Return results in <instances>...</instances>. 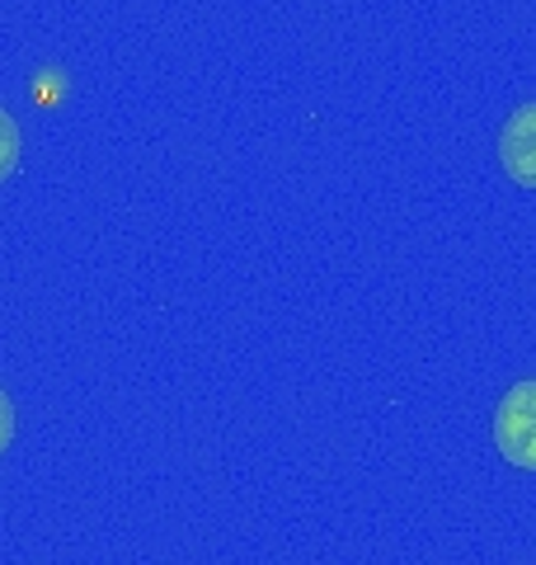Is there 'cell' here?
I'll list each match as a JSON object with an SVG mask.
<instances>
[{
    "label": "cell",
    "mask_w": 536,
    "mask_h": 565,
    "mask_svg": "<svg viewBox=\"0 0 536 565\" xmlns=\"http://www.w3.org/2000/svg\"><path fill=\"white\" fill-rule=\"evenodd\" d=\"M499 161L517 189H536V99L517 104L499 128Z\"/></svg>",
    "instance_id": "cell-2"
},
{
    "label": "cell",
    "mask_w": 536,
    "mask_h": 565,
    "mask_svg": "<svg viewBox=\"0 0 536 565\" xmlns=\"http://www.w3.org/2000/svg\"><path fill=\"white\" fill-rule=\"evenodd\" d=\"M494 448L508 467L536 471V377L504 392L494 411Z\"/></svg>",
    "instance_id": "cell-1"
},
{
    "label": "cell",
    "mask_w": 536,
    "mask_h": 565,
    "mask_svg": "<svg viewBox=\"0 0 536 565\" xmlns=\"http://www.w3.org/2000/svg\"><path fill=\"white\" fill-rule=\"evenodd\" d=\"M14 444V405H10V396L0 392V452H6Z\"/></svg>",
    "instance_id": "cell-4"
},
{
    "label": "cell",
    "mask_w": 536,
    "mask_h": 565,
    "mask_svg": "<svg viewBox=\"0 0 536 565\" xmlns=\"http://www.w3.org/2000/svg\"><path fill=\"white\" fill-rule=\"evenodd\" d=\"M20 151H24V141H20V122H14L6 109H0V184H6L10 174L20 170Z\"/></svg>",
    "instance_id": "cell-3"
}]
</instances>
